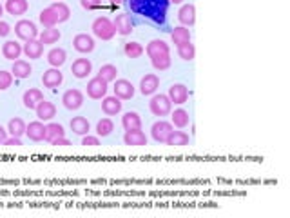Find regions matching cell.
I'll return each mask as SVG.
<instances>
[{
  "mask_svg": "<svg viewBox=\"0 0 290 218\" xmlns=\"http://www.w3.org/2000/svg\"><path fill=\"white\" fill-rule=\"evenodd\" d=\"M35 111H36V116H38L40 122H49V120H53L56 116L55 104L48 102V100H42V102L35 107Z\"/></svg>",
  "mask_w": 290,
  "mask_h": 218,
  "instance_id": "obj_11",
  "label": "cell"
},
{
  "mask_svg": "<svg viewBox=\"0 0 290 218\" xmlns=\"http://www.w3.org/2000/svg\"><path fill=\"white\" fill-rule=\"evenodd\" d=\"M4 146H9V147H20V146H22V140L16 138V136H11V138L6 140Z\"/></svg>",
  "mask_w": 290,
  "mask_h": 218,
  "instance_id": "obj_46",
  "label": "cell"
},
{
  "mask_svg": "<svg viewBox=\"0 0 290 218\" xmlns=\"http://www.w3.org/2000/svg\"><path fill=\"white\" fill-rule=\"evenodd\" d=\"M96 76H100L103 82H107V84L115 82L116 76H118V69H116V66H113V64H103Z\"/></svg>",
  "mask_w": 290,
  "mask_h": 218,
  "instance_id": "obj_33",
  "label": "cell"
},
{
  "mask_svg": "<svg viewBox=\"0 0 290 218\" xmlns=\"http://www.w3.org/2000/svg\"><path fill=\"white\" fill-rule=\"evenodd\" d=\"M143 46L138 42H127L125 46H123V53H125V56L127 58H140V56L143 55Z\"/></svg>",
  "mask_w": 290,
  "mask_h": 218,
  "instance_id": "obj_37",
  "label": "cell"
},
{
  "mask_svg": "<svg viewBox=\"0 0 290 218\" xmlns=\"http://www.w3.org/2000/svg\"><path fill=\"white\" fill-rule=\"evenodd\" d=\"M122 126L125 131H135V129H142V118H140L138 113L129 111L122 116Z\"/></svg>",
  "mask_w": 290,
  "mask_h": 218,
  "instance_id": "obj_26",
  "label": "cell"
},
{
  "mask_svg": "<svg viewBox=\"0 0 290 218\" xmlns=\"http://www.w3.org/2000/svg\"><path fill=\"white\" fill-rule=\"evenodd\" d=\"M178 55H180V58L187 60V62L194 60V56H196V48H194V44L187 42V44H182V46H178Z\"/></svg>",
  "mask_w": 290,
  "mask_h": 218,
  "instance_id": "obj_40",
  "label": "cell"
},
{
  "mask_svg": "<svg viewBox=\"0 0 290 218\" xmlns=\"http://www.w3.org/2000/svg\"><path fill=\"white\" fill-rule=\"evenodd\" d=\"M145 53L149 56H160V55H169L171 53V48H169V44L165 40H151L147 44V48H145Z\"/></svg>",
  "mask_w": 290,
  "mask_h": 218,
  "instance_id": "obj_19",
  "label": "cell"
},
{
  "mask_svg": "<svg viewBox=\"0 0 290 218\" xmlns=\"http://www.w3.org/2000/svg\"><path fill=\"white\" fill-rule=\"evenodd\" d=\"M71 131L73 133H76V135H89V131H91V126H89L87 118H84V116H75V118L71 120Z\"/></svg>",
  "mask_w": 290,
  "mask_h": 218,
  "instance_id": "obj_28",
  "label": "cell"
},
{
  "mask_svg": "<svg viewBox=\"0 0 290 218\" xmlns=\"http://www.w3.org/2000/svg\"><path fill=\"white\" fill-rule=\"evenodd\" d=\"M26 135L33 142H42L46 140V126L44 122L35 120V122H29V126H26Z\"/></svg>",
  "mask_w": 290,
  "mask_h": 218,
  "instance_id": "obj_10",
  "label": "cell"
},
{
  "mask_svg": "<svg viewBox=\"0 0 290 218\" xmlns=\"http://www.w3.org/2000/svg\"><path fill=\"white\" fill-rule=\"evenodd\" d=\"M80 4H82V8L87 9V11H91V9H96L102 6V0H80Z\"/></svg>",
  "mask_w": 290,
  "mask_h": 218,
  "instance_id": "obj_43",
  "label": "cell"
},
{
  "mask_svg": "<svg viewBox=\"0 0 290 218\" xmlns=\"http://www.w3.org/2000/svg\"><path fill=\"white\" fill-rule=\"evenodd\" d=\"M113 131H115V124H113L111 118H102L98 124H96V135L102 136V138L109 136Z\"/></svg>",
  "mask_w": 290,
  "mask_h": 218,
  "instance_id": "obj_39",
  "label": "cell"
},
{
  "mask_svg": "<svg viewBox=\"0 0 290 218\" xmlns=\"http://www.w3.org/2000/svg\"><path fill=\"white\" fill-rule=\"evenodd\" d=\"M189 122H191V116H189V113L185 111V109H176V111L172 113V116H171V124H172V126L183 129V127L189 126Z\"/></svg>",
  "mask_w": 290,
  "mask_h": 218,
  "instance_id": "obj_34",
  "label": "cell"
},
{
  "mask_svg": "<svg viewBox=\"0 0 290 218\" xmlns=\"http://www.w3.org/2000/svg\"><path fill=\"white\" fill-rule=\"evenodd\" d=\"M2 55H4V58L15 62V60L20 58V55H22V46H20L18 42H15V40H8V42L2 46Z\"/></svg>",
  "mask_w": 290,
  "mask_h": 218,
  "instance_id": "obj_24",
  "label": "cell"
},
{
  "mask_svg": "<svg viewBox=\"0 0 290 218\" xmlns=\"http://www.w3.org/2000/svg\"><path fill=\"white\" fill-rule=\"evenodd\" d=\"M172 131H174V126H172L171 122H165V120H160V122L152 124L151 127V135L152 138L156 140V142L160 144H165L169 138V135H171Z\"/></svg>",
  "mask_w": 290,
  "mask_h": 218,
  "instance_id": "obj_5",
  "label": "cell"
},
{
  "mask_svg": "<svg viewBox=\"0 0 290 218\" xmlns=\"http://www.w3.org/2000/svg\"><path fill=\"white\" fill-rule=\"evenodd\" d=\"M178 20L182 22L185 28H191L196 22V8L192 4L182 6V9L178 11Z\"/></svg>",
  "mask_w": 290,
  "mask_h": 218,
  "instance_id": "obj_21",
  "label": "cell"
},
{
  "mask_svg": "<svg viewBox=\"0 0 290 218\" xmlns=\"http://www.w3.org/2000/svg\"><path fill=\"white\" fill-rule=\"evenodd\" d=\"M60 136H65V131L62 124L51 122L46 126V140H48V142H53V140L60 138Z\"/></svg>",
  "mask_w": 290,
  "mask_h": 218,
  "instance_id": "obj_32",
  "label": "cell"
},
{
  "mask_svg": "<svg viewBox=\"0 0 290 218\" xmlns=\"http://www.w3.org/2000/svg\"><path fill=\"white\" fill-rule=\"evenodd\" d=\"M2 15H4V6L0 4V16H2Z\"/></svg>",
  "mask_w": 290,
  "mask_h": 218,
  "instance_id": "obj_50",
  "label": "cell"
},
{
  "mask_svg": "<svg viewBox=\"0 0 290 218\" xmlns=\"http://www.w3.org/2000/svg\"><path fill=\"white\" fill-rule=\"evenodd\" d=\"M93 35L100 40H111L116 35V29L113 20L107 16H98V18L93 22Z\"/></svg>",
  "mask_w": 290,
  "mask_h": 218,
  "instance_id": "obj_2",
  "label": "cell"
},
{
  "mask_svg": "<svg viewBox=\"0 0 290 218\" xmlns=\"http://www.w3.org/2000/svg\"><path fill=\"white\" fill-rule=\"evenodd\" d=\"M28 8H29L28 0H6V6H4L6 11L13 16L24 15V13L28 11Z\"/></svg>",
  "mask_w": 290,
  "mask_h": 218,
  "instance_id": "obj_23",
  "label": "cell"
},
{
  "mask_svg": "<svg viewBox=\"0 0 290 218\" xmlns=\"http://www.w3.org/2000/svg\"><path fill=\"white\" fill-rule=\"evenodd\" d=\"M152 62V68L158 69V71H165V69L171 68V56L169 55H160V56H152L151 58Z\"/></svg>",
  "mask_w": 290,
  "mask_h": 218,
  "instance_id": "obj_41",
  "label": "cell"
},
{
  "mask_svg": "<svg viewBox=\"0 0 290 218\" xmlns=\"http://www.w3.org/2000/svg\"><path fill=\"white\" fill-rule=\"evenodd\" d=\"M15 35L20 40L28 42V40L38 38V29H36V24L33 20H18L15 24Z\"/></svg>",
  "mask_w": 290,
  "mask_h": 218,
  "instance_id": "obj_4",
  "label": "cell"
},
{
  "mask_svg": "<svg viewBox=\"0 0 290 218\" xmlns=\"http://www.w3.org/2000/svg\"><path fill=\"white\" fill-rule=\"evenodd\" d=\"M11 33V26L4 20H0V36H8Z\"/></svg>",
  "mask_w": 290,
  "mask_h": 218,
  "instance_id": "obj_45",
  "label": "cell"
},
{
  "mask_svg": "<svg viewBox=\"0 0 290 218\" xmlns=\"http://www.w3.org/2000/svg\"><path fill=\"white\" fill-rule=\"evenodd\" d=\"M109 2H111V4H120L122 0H109Z\"/></svg>",
  "mask_w": 290,
  "mask_h": 218,
  "instance_id": "obj_51",
  "label": "cell"
},
{
  "mask_svg": "<svg viewBox=\"0 0 290 218\" xmlns=\"http://www.w3.org/2000/svg\"><path fill=\"white\" fill-rule=\"evenodd\" d=\"M65 60H68V53L62 48H53L51 51L48 53V62L51 64V68H60L64 66Z\"/></svg>",
  "mask_w": 290,
  "mask_h": 218,
  "instance_id": "obj_27",
  "label": "cell"
},
{
  "mask_svg": "<svg viewBox=\"0 0 290 218\" xmlns=\"http://www.w3.org/2000/svg\"><path fill=\"white\" fill-rule=\"evenodd\" d=\"M113 24H115V29L118 35L127 36L132 33V22H131V16H129L127 13H120V15H116V18L113 20Z\"/></svg>",
  "mask_w": 290,
  "mask_h": 218,
  "instance_id": "obj_12",
  "label": "cell"
},
{
  "mask_svg": "<svg viewBox=\"0 0 290 218\" xmlns=\"http://www.w3.org/2000/svg\"><path fill=\"white\" fill-rule=\"evenodd\" d=\"M51 9L55 11L56 18H58V24H62V22L69 20V16H71V9H69L64 2H55V4L51 6Z\"/></svg>",
  "mask_w": 290,
  "mask_h": 218,
  "instance_id": "obj_38",
  "label": "cell"
},
{
  "mask_svg": "<svg viewBox=\"0 0 290 218\" xmlns=\"http://www.w3.org/2000/svg\"><path fill=\"white\" fill-rule=\"evenodd\" d=\"M169 98H171V102L178 104V106H182V104H185L189 100V89L183 84H172L171 87H169Z\"/></svg>",
  "mask_w": 290,
  "mask_h": 218,
  "instance_id": "obj_14",
  "label": "cell"
},
{
  "mask_svg": "<svg viewBox=\"0 0 290 218\" xmlns=\"http://www.w3.org/2000/svg\"><path fill=\"white\" fill-rule=\"evenodd\" d=\"M62 82H64V75L60 73L58 68L48 69V71L42 75V84H44L46 87H49V89H55V87H58Z\"/></svg>",
  "mask_w": 290,
  "mask_h": 218,
  "instance_id": "obj_16",
  "label": "cell"
},
{
  "mask_svg": "<svg viewBox=\"0 0 290 218\" xmlns=\"http://www.w3.org/2000/svg\"><path fill=\"white\" fill-rule=\"evenodd\" d=\"M40 24L44 26V28H55L56 24H58V18H56L55 11L51 9V6L46 9H42V13H40Z\"/></svg>",
  "mask_w": 290,
  "mask_h": 218,
  "instance_id": "obj_35",
  "label": "cell"
},
{
  "mask_svg": "<svg viewBox=\"0 0 290 218\" xmlns=\"http://www.w3.org/2000/svg\"><path fill=\"white\" fill-rule=\"evenodd\" d=\"M142 2L143 8L138 9V13L147 15L149 18H152L154 22L163 24L165 20V13H167L169 0H131V4H140Z\"/></svg>",
  "mask_w": 290,
  "mask_h": 218,
  "instance_id": "obj_1",
  "label": "cell"
},
{
  "mask_svg": "<svg viewBox=\"0 0 290 218\" xmlns=\"http://www.w3.org/2000/svg\"><path fill=\"white\" fill-rule=\"evenodd\" d=\"M22 53H24L28 58L36 60V58H40V56H42V53H44V44L40 42L38 38L28 40V42L24 44V48H22Z\"/></svg>",
  "mask_w": 290,
  "mask_h": 218,
  "instance_id": "obj_17",
  "label": "cell"
},
{
  "mask_svg": "<svg viewBox=\"0 0 290 218\" xmlns=\"http://www.w3.org/2000/svg\"><path fill=\"white\" fill-rule=\"evenodd\" d=\"M102 111L107 116H115L122 111V100L118 96H103L102 100Z\"/></svg>",
  "mask_w": 290,
  "mask_h": 218,
  "instance_id": "obj_18",
  "label": "cell"
},
{
  "mask_svg": "<svg viewBox=\"0 0 290 218\" xmlns=\"http://www.w3.org/2000/svg\"><path fill=\"white\" fill-rule=\"evenodd\" d=\"M73 48L78 53H91L95 49V38L87 33H80L73 38Z\"/></svg>",
  "mask_w": 290,
  "mask_h": 218,
  "instance_id": "obj_9",
  "label": "cell"
},
{
  "mask_svg": "<svg viewBox=\"0 0 290 218\" xmlns=\"http://www.w3.org/2000/svg\"><path fill=\"white\" fill-rule=\"evenodd\" d=\"M6 140H8V129H4V127L0 126V146H4Z\"/></svg>",
  "mask_w": 290,
  "mask_h": 218,
  "instance_id": "obj_48",
  "label": "cell"
},
{
  "mask_svg": "<svg viewBox=\"0 0 290 218\" xmlns=\"http://www.w3.org/2000/svg\"><path fill=\"white\" fill-rule=\"evenodd\" d=\"M8 133L11 136H16V138H20L22 135H26V124L22 118H11L8 124Z\"/></svg>",
  "mask_w": 290,
  "mask_h": 218,
  "instance_id": "obj_36",
  "label": "cell"
},
{
  "mask_svg": "<svg viewBox=\"0 0 290 218\" xmlns=\"http://www.w3.org/2000/svg\"><path fill=\"white\" fill-rule=\"evenodd\" d=\"M115 96H118L120 100H131L135 96V86H132L129 80L125 78H120V80H115Z\"/></svg>",
  "mask_w": 290,
  "mask_h": 218,
  "instance_id": "obj_8",
  "label": "cell"
},
{
  "mask_svg": "<svg viewBox=\"0 0 290 218\" xmlns=\"http://www.w3.org/2000/svg\"><path fill=\"white\" fill-rule=\"evenodd\" d=\"M107 82H103L100 76H95L87 84V96L93 100H102L103 96L107 95Z\"/></svg>",
  "mask_w": 290,
  "mask_h": 218,
  "instance_id": "obj_6",
  "label": "cell"
},
{
  "mask_svg": "<svg viewBox=\"0 0 290 218\" xmlns=\"http://www.w3.org/2000/svg\"><path fill=\"white\" fill-rule=\"evenodd\" d=\"M62 102H64L65 109L76 111V109H80L82 104H84V95H82L80 89H68V91L64 93V96H62Z\"/></svg>",
  "mask_w": 290,
  "mask_h": 218,
  "instance_id": "obj_7",
  "label": "cell"
},
{
  "mask_svg": "<svg viewBox=\"0 0 290 218\" xmlns=\"http://www.w3.org/2000/svg\"><path fill=\"white\" fill-rule=\"evenodd\" d=\"M42 100H44V95H42L40 89H35V87L28 89V91L24 93V96H22V102H24V106L28 107V109H35Z\"/></svg>",
  "mask_w": 290,
  "mask_h": 218,
  "instance_id": "obj_22",
  "label": "cell"
},
{
  "mask_svg": "<svg viewBox=\"0 0 290 218\" xmlns=\"http://www.w3.org/2000/svg\"><path fill=\"white\" fill-rule=\"evenodd\" d=\"M82 146H84V147H96V146H100V140H98V136H89V135H84V138H82Z\"/></svg>",
  "mask_w": 290,
  "mask_h": 218,
  "instance_id": "obj_44",
  "label": "cell"
},
{
  "mask_svg": "<svg viewBox=\"0 0 290 218\" xmlns=\"http://www.w3.org/2000/svg\"><path fill=\"white\" fill-rule=\"evenodd\" d=\"M149 109L154 116H167L172 109V102L167 95H154L149 102Z\"/></svg>",
  "mask_w": 290,
  "mask_h": 218,
  "instance_id": "obj_3",
  "label": "cell"
},
{
  "mask_svg": "<svg viewBox=\"0 0 290 218\" xmlns=\"http://www.w3.org/2000/svg\"><path fill=\"white\" fill-rule=\"evenodd\" d=\"M60 36H62V33H60L58 29H55V28H46L42 33H38V40L44 44V46L56 44L60 40Z\"/></svg>",
  "mask_w": 290,
  "mask_h": 218,
  "instance_id": "obj_29",
  "label": "cell"
},
{
  "mask_svg": "<svg viewBox=\"0 0 290 218\" xmlns=\"http://www.w3.org/2000/svg\"><path fill=\"white\" fill-rule=\"evenodd\" d=\"M31 71H33L31 64L26 62V60H15V62H13L11 75L15 76V78H28V76L31 75Z\"/></svg>",
  "mask_w": 290,
  "mask_h": 218,
  "instance_id": "obj_25",
  "label": "cell"
},
{
  "mask_svg": "<svg viewBox=\"0 0 290 218\" xmlns=\"http://www.w3.org/2000/svg\"><path fill=\"white\" fill-rule=\"evenodd\" d=\"M123 142L125 146H132V147H142L147 146V136L142 129H135V131H125L123 135Z\"/></svg>",
  "mask_w": 290,
  "mask_h": 218,
  "instance_id": "obj_15",
  "label": "cell"
},
{
  "mask_svg": "<svg viewBox=\"0 0 290 218\" xmlns=\"http://www.w3.org/2000/svg\"><path fill=\"white\" fill-rule=\"evenodd\" d=\"M189 140L191 138H189L187 133H183V131H172L165 144L171 146V147H182V146H187Z\"/></svg>",
  "mask_w": 290,
  "mask_h": 218,
  "instance_id": "obj_31",
  "label": "cell"
},
{
  "mask_svg": "<svg viewBox=\"0 0 290 218\" xmlns=\"http://www.w3.org/2000/svg\"><path fill=\"white\" fill-rule=\"evenodd\" d=\"M91 71H93V64L89 58H78L71 66V73L76 78H87L91 75Z\"/></svg>",
  "mask_w": 290,
  "mask_h": 218,
  "instance_id": "obj_13",
  "label": "cell"
},
{
  "mask_svg": "<svg viewBox=\"0 0 290 218\" xmlns=\"http://www.w3.org/2000/svg\"><path fill=\"white\" fill-rule=\"evenodd\" d=\"M53 146H58V147H65V146H71V142H69L65 136H60V138H56V140H53Z\"/></svg>",
  "mask_w": 290,
  "mask_h": 218,
  "instance_id": "obj_47",
  "label": "cell"
},
{
  "mask_svg": "<svg viewBox=\"0 0 290 218\" xmlns=\"http://www.w3.org/2000/svg\"><path fill=\"white\" fill-rule=\"evenodd\" d=\"M13 84V75L11 71H0V91H6L8 87Z\"/></svg>",
  "mask_w": 290,
  "mask_h": 218,
  "instance_id": "obj_42",
  "label": "cell"
},
{
  "mask_svg": "<svg viewBox=\"0 0 290 218\" xmlns=\"http://www.w3.org/2000/svg\"><path fill=\"white\" fill-rule=\"evenodd\" d=\"M172 44L176 46H182V44L191 42V31H189L185 26H180V28H174V31L171 33Z\"/></svg>",
  "mask_w": 290,
  "mask_h": 218,
  "instance_id": "obj_30",
  "label": "cell"
},
{
  "mask_svg": "<svg viewBox=\"0 0 290 218\" xmlns=\"http://www.w3.org/2000/svg\"><path fill=\"white\" fill-rule=\"evenodd\" d=\"M169 2H171V4H182L183 0H169Z\"/></svg>",
  "mask_w": 290,
  "mask_h": 218,
  "instance_id": "obj_49",
  "label": "cell"
},
{
  "mask_svg": "<svg viewBox=\"0 0 290 218\" xmlns=\"http://www.w3.org/2000/svg\"><path fill=\"white\" fill-rule=\"evenodd\" d=\"M158 87H160V78L156 75H145L142 78V82H140V91L145 96L154 95Z\"/></svg>",
  "mask_w": 290,
  "mask_h": 218,
  "instance_id": "obj_20",
  "label": "cell"
}]
</instances>
